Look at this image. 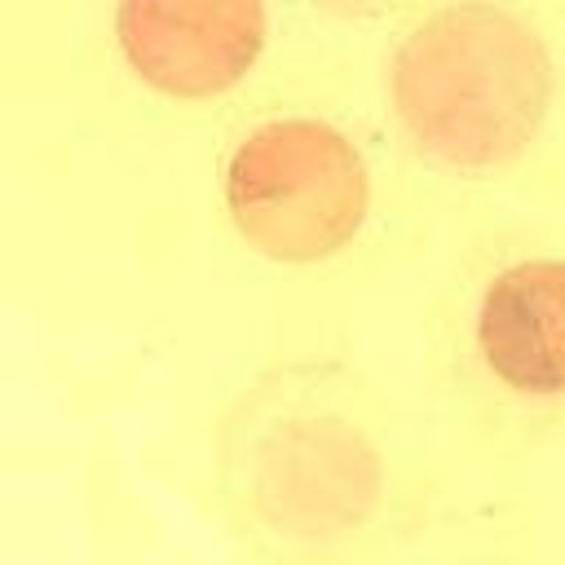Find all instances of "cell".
I'll return each instance as SVG.
<instances>
[{
  "label": "cell",
  "mask_w": 565,
  "mask_h": 565,
  "mask_svg": "<svg viewBox=\"0 0 565 565\" xmlns=\"http://www.w3.org/2000/svg\"><path fill=\"white\" fill-rule=\"evenodd\" d=\"M477 349L499 384L525 397L565 393V260L534 256L490 278L477 305Z\"/></svg>",
  "instance_id": "obj_4"
},
{
  "label": "cell",
  "mask_w": 565,
  "mask_h": 565,
  "mask_svg": "<svg viewBox=\"0 0 565 565\" xmlns=\"http://www.w3.org/2000/svg\"><path fill=\"white\" fill-rule=\"evenodd\" d=\"M225 207L247 247L309 265L353 243L371 207L358 146L322 119H269L225 163Z\"/></svg>",
  "instance_id": "obj_2"
},
{
  "label": "cell",
  "mask_w": 565,
  "mask_h": 565,
  "mask_svg": "<svg viewBox=\"0 0 565 565\" xmlns=\"http://www.w3.org/2000/svg\"><path fill=\"white\" fill-rule=\"evenodd\" d=\"M552 62L530 22L508 9H437L393 57V102L424 154L490 172L539 132Z\"/></svg>",
  "instance_id": "obj_1"
},
{
  "label": "cell",
  "mask_w": 565,
  "mask_h": 565,
  "mask_svg": "<svg viewBox=\"0 0 565 565\" xmlns=\"http://www.w3.org/2000/svg\"><path fill=\"white\" fill-rule=\"evenodd\" d=\"M119 53L150 88L199 102L234 88L260 44V4H124L115 13Z\"/></svg>",
  "instance_id": "obj_3"
}]
</instances>
